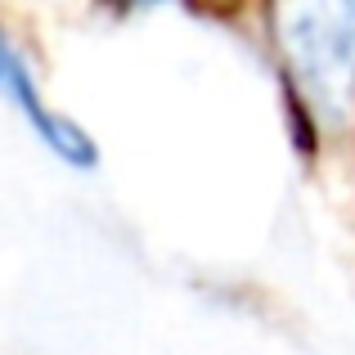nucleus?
I'll use <instances>...</instances> for the list:
<instances>
[{"label": "nucleus", "mask_w": 355, "mask_h": 355, "mask_svg": "<svg viewBox=\"0 0 355 355\" xmlns=\"http://www.w3.org/2000/svg\"><path fill=\"white\" fill-rule=\"evenodd\" d=\"M270 41L311 139L355 117V0H270Z\"/></svg>", "instance_id": "obj_1"}, {"label": "nucleus", "mask_w": 355, "mask_h": 355, "mask_svg": "<svg viewBox=\"0 0 355 355\" xmlns=\"http://www.w3.org/2000/svg\"><path fill=\"white\" fill-rule=\"evenodd\" d=\"M0 99H9V104L23 113V121L36 130V139H41L54 157H63L68 166H95V139L72 117L54 113V108L45 104L27 59L14 50V41H9L5 32H0Z\"/></svg>", "instance_id": "obj_2"}, {"label": "nucleus", "mask_w": 355, "mask_h": 355, "mask_svg": "<svg viewBox=\"0 0 355 355\" xmlns=\"http://www.w3.org/2000/svg\"><path fill=\"white\" fill-rule=\"evenodd\" d=\"M113 5H121V9H139V5H162V0H113Z\"/></svg>", "instance_id": "obj_3"}]
</instances>
